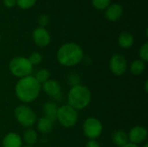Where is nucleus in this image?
Segmentation results:
<instances>
[{
  "label": "nucleus",
  "mask_w": 148,
  "mask_h": 147,
  "mask_svg": "<svg viewBox=\"0 0 148 147\" xmlns=\"http://www.w3.org/2000/svg\"><path fill=\"white\" fill-rule=\"evenodd\" d=\"M41 90V84L31 75L19 79L15 86L16 96L23 103H30L34 101L40 94Z\"/></svg>",
  "instance_id": "obj_1"
},
{
  "label": "nucleus",
  "mask_w": 148,
  "mask_h": 147,
  "mask_svg": "<svg viewBox=\"0 0 148 147\" xmlns=\"http://www.w3.org/2000/svg\"><path fill=\"white\" fill-rule=\"evenodd\" d=\"M58 62L65 67H73L79 64L83 59L82 49L75 42H68L61 46L57 51Z\"/></svg>",
  "instance_id": "obj_2"
},
{
  "label": "nucleus",
  "mask_w": 148,
  "mask_h": 147,
  "mask_svg": "<svg viewBox=\"0 0 148 147\" xmlns=\"http://www.w3.org/2000/svg\"><path fill=\"white\" fill-rule=\"evenodd\" d=\"M91 101V92L88 88L81 84L71 87L68 94V105L75 110L87 107Z\"/></svg>",
  "instance_id": "obj_3"
},
{
  "label": "nucleus",
  "mask_w": 148,
  "mask_h": 147,
  "mask_svg": "<svg viewBox=\"0 0 148 147\" xmlns=\"http://www.w3.org/2000/svg\"><path fill=\"white\" fill-rule=\"evenodd\" d=\"M9 68L14 76L21 79L30 75L33 70V66L28 58L23 56H16L10 60Z\"/></svg>",
  "instance_id": "obj_4"
},
{
  "label": "nucleus",
  "mask_w": 148,
  "mask_h": 147,
  "mask_svg": "<svg viewBox=\"0 0 148 147\" xmlns=\"http://www.w3.org/2000/svg\"><path fill=\"white\" fill-rule=\"evenodd\" d=\"M56 120L63 127H72L76 124L78 120L77 110L74 109L69 105L62 106L58 107L56 113Z\"/></svg>",
  "instance_id": "obj_5"
},
{
  "label": "nucleus",
  "mask_w": 148,
  "mask_h": 147,
  "mask_svg": "<svg viewBox=\"0 0 148 147\" xmlns=\"http://www.w3.org/2000/svg\"><path fill=\"white\" fill-rule=\"evenodd\" d=\"M14 115L17 122L24 127L29 128L36 122V115L32 108L26 105H20L14 110Z\"/></svg>",
  "instance_id": "obj_6"
},
{
  "label": "nucleus",
  "mask_w": 148,
  "mask_h": 147,
  "mask_svg": "<svg viewBox=\"0 0 148 147\" xmlns=\"http://www.w3.org/2000/svg\"><path fill=\"white\" fill-rule=\"evenodd\" d=\"M82 130L84 135L89 139H95L99 138L103 130V126L101 122L94 117H89L86 119V120L83 123Z\"/></svg>",
  "instance_id": "obj_7"
},
{
  "label": "nucleus",
  "mask_w": 148,
  "mask_h": 147,
  "mask_svg": "<svg viewBox=\"0 0 148 147\" xmlns=\"http://www.w3.org/2000/svg\"><path fill=\"white\" fill-rule=\"evenodd\" d=\"M109 68L114 75L117 76L123 75L127 69V62L126 58L120 54L114 55L109 62Z\"/></svg>",
  "instance_id": "obj_8"
},
{
  "label": "nucleus",
  "mask_w": 148,
  "mask_h": 147,
  "mask_svg": "<svg viewBox=\"0 0 148 147\" xmlns=\"http://www.w3.org/2000/svg\"><path fill=\"white\" fill-rule=\"evenodd\" d=\"M147 139V130L141 126H134L128 133V140L134 145L144 143Z\"/></svg>",
  "instance_id": "obj_9"
},
{
  "label": "nucleus",
  "mask_w": 148,
  "mask_h": 147,
  "mask_svg": "<svg viewBox=\"0 0 148 147\" xmlns=\"http://www.w3.org/2000/svg\"><path fill=\"white\" fill-rule=\"evenodd\" d=\"M32 36L35 43L39 47H46L50 42V35L45 28H36L33 31Z\"/></svg>",
  "instance_id": "obj_10"
},
{
  "label": "nucleus",
  "mask_w": 148,
  "mask_h": 147,
  "mask_svg": "<svg viewBox=\"0 0 148 147\" xmlns=\"http://www.w3.org/2000/svg\"><path fill=\"white\" fill-rule=\"evenodd\" d=\"M42 89L50 97L58 99L61 96L62 88L60 83L56 80H48L44 83L41 84Z\"/></svg>",
  "instance_id": "obj_11"
},
{
  "label": "nucleus",
  "mask_w": 148,
  "mask_h": 147,
  "mask_svg": "<svg viewBox=\"0 0 148 147\" xmlns=\"http://www.w3.org/2000/svg\"><path fill=\"white\" fill-rule=\"evenodd\" d=\"M123 13V8L121 4L119 3H113L111 5H108L106 12H105V16L107 19L112 22H115L121 18Z\"/></svg>",
  "instance_id": "obj_12"
},
{
  "label": "nucleus",
  "mask_w": 148,
  "mask_h": 147,
  "mask_svg": "<svg viewBox=\"0 0 148 147\" xmlns=\"http://www.w3.org/2000/svg\"><path fill=\"white\" fill-rule=\"evenodd\" d=\"M23 140L16 133H9L3 139V147H22Z\"/></svg>",
  "instance_id": "obj_13"
},
{
  "label": "nucleus",
  "mask_w": 148,
  "mask_h": 147,
  "mask_svg": "<svg viewBox=\"0 0 148 147\" xmlns=\"http://www.w3.org/2000/svg\"><path fill=\"white\" fill-rule=\"evenodd\" d=\"M112 140H113V143L118 147L124 146L125 145L129 143L128 142L129 141L128 140V135L123 130L115 131L112 135Z\"/></svg>",
  "instance_id": "obj_14"
},
{
  "label": "nucleus",
  "mask_w": 148,
  "mask_h": 147,
  "mask_svg": "<svg viewBox=\"0 0 148 147\" xmlns=\"http://www.w3.org/2000/svg\"><path fill=\"white\" fill-rule=\"evenodd\" d=\"M42 110H43V113L45 114V117H47L53 122L56 120V113L58 110V107L56 103L53 101H48L45 104H43Z\"/></svg>",
  "instance_id": "obj_15"
},
{
  "label": "nucleus",
  "mask_w": 148,
  "mask_h": 147,
  "mask_svg": "<svg viewBox=\"0 0 148 147\" xmlns=\"http://www.w3.org/2000/svg\"><path fill=\"white\" fill-rule=\"evenodd\" d=\"M53 121L47 117H42L37 120V129L42 134L49 133L53 129Z\"/></svg>",
  "instance_id": "obj_16"
},
{
  "label": "nucleus",
  "mask_w": 148,
  "mask_h": 147,
  "mask_svg": "<svg viewBox=\"0 0 148 147\" xmlns=\"http://www.w3.org/2000/svg\"><path fill=\"white\" fill-rule=\"evenodd\" d=\"M134 38L133 35L127 31H124L120 34L118 37V43L123 49H129L133 46Z\"/></svg>",
  "instance_id": "obj_17"
},
{
  "label": "nucleus",
  "mask_w": 148,
  "mask_h": 147,
  "mask_svg": "<svg viewBox=\"0 0 148 147\" xmlns=\"http://www.w3.org/2000/svg\"><path fill=\"white\" fill-rule=\"evenodd\" d=\"M23 140L27 144V146H34L37 142V133L31 127L26 129L23 133Z\"/></svg>",
  "instance_id": "obj_18"
},
{
  "label": "nucleus",
  "mask_w": 148,
  "mask_h": 147,
  "mask_svg": "<svg viewBox=\"0 0 148 147\" xmlns=\"http://www.w3.org/2000/svg\"><path fill=\"white\" fill-rule=\"evenodd\" d=\"M146 70V62L140 59L134 61L130 65V72L134 75H140Z\"/></svg>",
  "instance_id": "obj_19"
},
{
  "label": "nucleus",
  "mask_w": 148,
  "mask_h": 147,
  "mask_svg": "<svg viewBox=\"0 0 148 147\" xmlns=\"http://www.w3.org/2000/svg\"><path fill=\"white\" fill-rule=\"evenodd\" d=\"M49 76H50V73L49 72V70L45 68H42L36 72L35 78L40 84H42L48 80H49Z\"/></svg>",
  "instance_id": "obj_20"
},
{
  "label": "nucleus",
  "mask_w": 148,
  "mask_h": 147,
  "mask_svg": "<svg viewBox=\"0 0 148 147\" xmlns=\"http://www.w3.org/2000/svg\"><path fill=\"white\" fill-rule=\"evenodd\" d=\"M29 62L32 64V66H36V65H39L42 61V56L40 53L38 52H33L29 55Z\"/></svg>",
  "instance_id": "obj_21"
},
{
  "label": "nucleus",
  "mask_w": 148,
  "mask_h": 147,
  "mask_svg": "<svg viewBox=\"0 0 148 147\" xmlns=\"http://www.w3.org/2000/svg\"><path fill=\"white\" fill-rule=\"evenodd\" d=\"M111 0H92V4L97 10H104L108 7Z\"/></svg>",
  "instance_id": "obj_22"
},
{
  "label": "nucleus",
  "mask_w": 148,
  "mask_h": 147,
  "mask_svg": "<svg viewBox=\"0 0 148 147\" xmlns=\"http://www.w3.org/2000/svg\"><path fill=\"white\" fill-rule=\"evenodd\" d=\"M139 55L140 57V60L147 62L148 61V42H145L140 49Z\"/></svg>",
  "instance_id": "obj_23"
},
{
  "label": "nucleus",
  "mask_w": 148,
  "mask_h": 147,
  "mask_svg": "<svg viewBox=\"0 0 148 147\" xmlns=\"http://www.w3.org/2000/svg\"><path fill=\"white\" fill-rule=\"evenodd\" d=\"M36 0H16V4L21 9H29L36 3Z\"/></svg>",
  "instance_id": "obj_24"
},
{
  "label": "nucleus",
  "mask_w": 148,
  "mask_h": 147,
  "mask_svg": "<svg viewBox=\"0 0 148 147\" xmlns=\"http://www.w3.org/2000/svg\"><path fill=\"white\" fill-rule=\"evenodd\" d=\"M38 23L40 24V27H42L44 28L48 23H49V16L47 15H41L38 18Z\"/></svg>",
  "instance_id": "obj_25"
},
{
  "label": "nucleus",
  "mask_w": 148,
  "mask_h": 147,
  "mask_svg": "<svg viewBox=\"0 0 148 147\" xmlns=\"http://www.w3.org/2000/svg\"><path fill=\"white\" fill-rule=\"evenodd\" d=\"M3 4L9 8H12L16 4V0H3Z\"/></svg>",
  "instance_id": "obj_26"
},
{
  "label": "nucleus",
  "mask_w": 148,
  "mask_h": 147,
  "mask_svg": "<svg viewBox=\"0 0 148 147\" xmlns=\"http://www.w3.org/2000/svg\"><path fill=\"white\" fill-rule=\"evenodd\" d=\"M85 147H101L100 144L95 140V139H90L88 141V143L86 144V146Z\"/></svg>",
  "instance_id": "obj_27"
},
{
  "label": "nucleus",
  "mask_w": 148,
  "mask_h": 147,
  "mask_svg": "<svg viewBox=\"0 0 148 147\" xmlns=\"http://www.w3.org/2000/svg\"><path fill=\"white\" fill-rule=\"evenodd\" d=\"M122 147H140L137 145H134V144H132V143H127V145H125L124 146Z\"/></svg>",
  "instance_id": "obj_28"
},
{
  "label": "nucleus",
  "mask_w": 148,
  "mask_h": 147,
  "mask_svg": "<svg viewBox=\"0 0 148 147\" xmlns=\"http://www.w3.org/2000/svg\"><path fill=\"white\" fill-rule=\"evenodd\" d=\"M145 92L147 94V92H148V81H146V82H145Z\"/></svg>",
  "instance_id": "obj_29"
},
{
  "label": "nucleus",
  "mask_w": 148,
  "mask_h": 147,
  "mask_svg": "<svg viewBox=\"0 0 148 147\" xmlns=\"http://www.w3.org/2000/svg\"><path fill=\"white\" fill-rule=\"evenodd\" d=\"M143 147H148V144H147V143H146V144H145V145L143 146Z\"/></svg>",
  "instance_id": "obj_30"
},
{
  "label": "nucleus",
  "mask_w": 148,
  "mask_h": 147,
  "mask_svg": "<svg viewBox=\"0 0 148 147\" xmlns=\"http://www.w3.org/2000/svg\"><path fill=\"white\" fill-rule=\"evenodd\" d=\"M22 147H34L33 146H22Z\"/></svg>",
  "instance_id": "obj_31"
},
{
  "label": "nucleus",
  "mask_w": 148,
  "mask_h": 147,
  "mask_svg": "<svg viewBox=\"0 0 148 147\" xmlns=\"http://www.w3.org/2000/svg\"><path fill=\"white\" fill-rule=\"evenodd\" d=\"M0 40H1V36H0Z\"/></svg>",
  "instance_id": "obj_32"
}]
</instances>
